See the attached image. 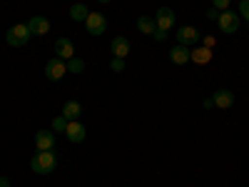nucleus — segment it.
Masks as SVG:
<instances>
[{
    "mask_svg": "<svg viewBox=\"0 0 249 187\" xmlns=\"http://www.w3.org/2000/svg\"><path fill=\"white\" fill-rule=\"evenodd\" d=\"M82 70H85V60H80V57H70V60H68V73L77 75V73H82Z\"/></svg>",
    "mask_w": 249,
    "mask_h": 187,
    "instance_id": "6ab92c4d",
    "label": "nucleus"
},
{
    "mask_svg": "<svg viewBox=\"0 0 249 187\" xmlns=\"http://www.w3.org/2000/svg\"><path fill=\"white\" fill-rule=\"evenodd\" d=\"M152 37L157 40V43H162V40H164V37H167V33H164V30H160V28H157V30L152 33Z\"/></svg>",
    "mask_w": 249,
    "mask_h": 187,
    "instance_id": "b1692460",
    "label": "nucleus"
},
{
    "mask_svg": "<svg viewBox=\"0 0 249 187\" xmlns=\"http://www.w3.org/2000/svg\"><path fill=\"white\" fill-rule=\"evenodd\" d=\"M0 187H10V180L8 177H0Z\"/></svg>",
    "mask_w": 249,
    "mask_h": 187,
    "instance_id": "bb28decb",
    "label": "nucleus"
},
{
    "mask_svg": "<svg viewBox=\"0 0 249 187\" xmlns=\"http://www.w3.org/2000/svg\"><path fill=\"white\" fill-rule=\"evenodd\" d=\"M207 18H210V20H217V18H219V10H217V8H210V10H207Z\"/></svg>",
    "mask_w": 249,
    "mask_h": 187,
    "instance_id": "393cba45",
    "label": "nucleus"
},
{
    "mask_svg": "<svg viewBox=\"0 0 249 187\" xmlns=\"http://www.w3.org/2000/svg\"><path fill=\"white\" fill-rule=\"evenodd\" d=\"M239 15H244V20L249 23V0H242L239 3Z\"/></svg>",
    "mask_w": 249,
    "mask_h": 187,
    "instance_id": "5701e85b",
    "label": "nucleus"
},
{
    "mask_svg": "<svg viewBox=\"0 0 249 187\" xmlns=\"http://www.w3.org/2000/svg\"><path fill=\"white\" fill-rule=\"evenodd\" d=\"M72 20H77V23H82V20H88V15H90V10H88V5L85 3H75V5H70V13H68Z\"/></svg>",
    "mask_w": 249,
    "mask_h": 187,
    "instance_id": "a211bd4d",
    "label": "nucleus"
},
{
    "mask_svg": "<svg viewBox=\"0 0 249 187\" xmlns=\"http://www.w3.org/2000/svg\"><path fill=\"white\" fill-rule=\"evenodd\" d=\"M97 3H110V0H97Z\"/></svg>",
    "mask_w": 249,
    "mask_h": 187,
    "instance_id": "cd10ccee",
    "label": "nucleus"
},
{
    "mask_svg": "<svg viewBox=\"0 0 249 187\" xmlns=\"http://www.w3.org/2000/svg\"><path fill=\"white\" fill-rule=\"evenodd\" d=\"M212 100H214V108L227 110V108L234 105V93H232V90H217V93L212 95Z\"/></svg>",
    "mask_w": 249,
    "mask_h": 187,
    "instance_id": "ddd939ff",
    "label": "nucleus"
},
{
    "mask_svg": "<svg viewBox=\"0 0 249 187\" xmlns=\"http://www.w3.org/2000/svg\"><path fill=\"white\" fill-rule=\"evenodd\" d=\"M45 75H48V80H53V82L62 80V77L68 75V62H65V60H60L57 55L50 57V60L45 62Z\"/></svg>",
    "mask_w": 249,
    "mask_h": 187,
    "instance_id": "20e7f679",
    "label": "nucleus"
},
{
    "mask_svg": "<svg viewBox=\"0 0 249 187\" xmlns=\"http://www.w3.org/2000/svg\"><path fill=\"white\" fill-rule=\"evenodd\" d=\"M28 28H30L33 35H48L50 33V20L43 18V15H33L28 20Z\"/></svg>",
    "mask_w": 249,
    "mask_h": 187,
    "instance_id": "9d476101",
    "label": "nucleus"
},
{
    "mask_svg": "<svg viewBox=\"0 0 249 187\" xmlns=\"http://www.w3.org/2000/svg\"><path fill=\"white\" fill-rule=\"evenodd\" d=\"M110 50H112V55L115 57H127L130 55V40L124 37V35H117V37H112V43H110Z\"/></svg>",
    "mask_w": 249,
    "mask_h": 187,
    "instance_id": "9b49d317",
    "label": "nucleus"
},
{
    "mask_svg": "<svg viewBox=\"0 0 249 187\" xmlns=\"http://www.w3.org/2000/svg\"><path fill=\"white\" fill-rule=\"evenodd\" d=\"M239 23H242V15H239V13H234V10H222V13H219V18H217L219 30H222V33H227V35L237 33V30H239Z\"/></svg>",
    "mask_w": 249,
    "mask_h": 187,
    "instance_id": "7ed1b4c3",
    "label": "nucleus"
},
{
    "mask_svg": "<svg viewBox=\"0 0 249 187\" xmlns=\"http://www.w3.org/2000/svg\"><path fill=\"white\" fill-rule=\"evenodd\" d=\"M65 135H68L70 142H82L88 132H85V125H82L80 120H70L68 128H65Z\"/></svg>",
    "mask_w": 249,
    "mask_h": 187,
    "instance_id": "1a4fd4ad",
    "label": "nucleus"
},
{
    "mask_svg": "<svg viewBox=\"0 0 249 187\" xmlns=\"http://www.w3.org/2000/svg\"><path fill=\"white\" fill-rule=\"evenodd\" d=\"M35 148H37V150H53V148H55V135H53V130H40V132L35 135Z\"/></svg>",
    "mask_w": 249,
    "mask_h": 187,
    "instance_id": "f8f14e48",
    "label": "nucleus"
},
{
    "mask_svg": "<svg viewBox=\"0 0 249 187\" xmlns=\"http://www.w3.org/2000/svg\"><path fill=\"white\" fill-rule=\"evenodd\" d=\"M62 115H65V120L70 122V120H80V115H82V105L77 100H68L65 105H62Z\"/></svg>",
    "mask_w": 249,
    "mask_h": 187,
    "instance_id": "4468645a",
    "label": "nucleus"
},
{
    "mask_svg": "<svg viewBox=\"0 0 249 187\" xmlns=\"http://www.w3.org/2000/svg\"><path fill=\"white\" fill-rule=\"evenodd\" d=\"M30 168L35 175H50L55 168H57V157L53 150H37L30 160Z\"/></svg>",
    "mask_w": 249,
    "mask_h": 187,
    "instance_id": "f257e3e1",
    "label": "nucleus"
},
{
    "mask_svg": "<svg viewBox=\"0 0 249 187\" xmlns=\"http://www.w3.org/2000/svg\"><path fill=\"white\" fill-rule=\"evenodd\" d=\"M204 48H210V50L214 48V37H212V35H207V37H204Z\"/></svg>",
    "mask_w": 249,
    "mask_h": 187,
    "instance_id": "a878e982",
    "label": "nucleus"
},
{
    "mask_svg": "<svg viewBox=\"0 0 249 187\" xmlns=\"http://www.w3.org/2000/svg\"><path fill=\"white\" fill-rule=\"evenodd\" d=\"M65 128H68L65 115H57V117L53 120V132H65Z\"/></svg>",
    "mask_w": 249,
    "mask_h": 187,
    "instance_id": "aec40b11",
    "label": "nucleus"
},
{
    "mask_svg": "<svg viewBox=\"0 0 249 187\" xmlns=\"http://www.w3.org/2000/svg\"><path fill=\"white\" fill-rule=\"evenodd\" d=\"M55 55L60 57V60H70V57H75V43L70 37H60V40H55Z\"/></svg>",
    "mask_w": 249,
    "mask_h": 187,
    "instance_id": "6e6552de",
    "label": "nucleus"
},
{
    "mask_svg": "<svg viewBox=\"0 0 249 187\" xmlns=\"http://www.w3.org/2000/svg\"><path fill=\"white\" fill-rule=\"evenodd\" d=\"M137 30L144 33V35H152L157 30V23H155V18H147V15H140L137 18Z\"/></svg>",
    "mask_w": 249,
    "mask_h": 187,
    "instance_id": "dca6fc26",
    "label": "nucleus"
},
{
    "mask_svg": "<svg viewBox=\"0 0 249 187\" xmlns=\"http://www.w3.org/2000/svg\"><path fill=\"white\" fill-rule=\"evenodd\" d=\"M175 20H177V15H175L172 8H160V10L155 13V23H157V28L164 30V33L175 25Z\"/></svg>",
    "mask_w": 249,
    "mask_h": 187,
    "instance_id": "0eeeda50",
    "label": "nucleus"
},
{
    "mask_svg": "<svg viewBox=\"0 0 249 187\" xmlns=\"http://www.w3.org/2000/svg\"><path fill=\"white\" fill-rule=\"evenodd\" d=\"M190 60L197 62V65H207V62L212 60V50L210 48H197V50L190 53Z\"/></svg>",
    "mask_w": 249,
    "mask_h": 187,
    "instance_id": "f3484780",
    "label": "nucleus"
},
{
    "mask_svg": "<svg viewBox=\"0 0 249 187\" xmlns=\"http://www.w3.org/2000/svg\"><path fill=\"white\" fill-rule=\"evenodd\" d=\"M110 70H112V73H122V70H124V60H122V57H112Z\"/></svg>",
    "mask_w": 249,
    "mask_h": 187,
    "instance_id": "412c9836",
    "label": "nucleus"
},
{
    "mask_svg": "<svg viewBox=\"0 0 249 187\" xmlns=\"http://www.w3.org/2000/svg\"><path fill=\"white\" fill-rule=\"evenodd\" d=\"M30 28L25 25V23H18V25H13V28H8V33H5V43L10 45V48H23V45H28V40H30Z\"/></svg>",
    "mask_w": 249,
    "mask_h": 187,
    "instance_id": "f03ea898",
    "label": "nucleus"
},
{
    "mask_svg": "<svg viewBox=\"0 0 249 187\" xmlns=\"http://www.w3.org/2000/svg\"><path fill=\"white\" fill-rule=\"evenodd\" d=\"M197 43H199V30L195 25H182L177 30V45L190 48V45H197Z\"/></svg>",
    "mask_w": 249,
    "mask_h": 187,
    "instance_id": "39448f33",
    "label": "nucleus"
},
{
    "mask_svg": "<svg viewBox=\"0 0 249 187\" xmlns=\"http://www.w3.org/2000/svg\"><path fill=\"white\" fill-rule=\"evenodd\" d=\"M170 60L175 62V65H184V62H190V48L175 45V48L170 50Z\"/></svg>",
    "mask_w": 249,
    "mask_h": 187,
    "instance_id": "2eb2a0df",
    "label": "nucleus"
},
{
    "mask_svg": "<svg viewBox=\"0 0 249 187\" xmlns=\"http://www.w3.org/2000/svg\"><path fill=\"white\" fill-rule=\"evenodd\" d=\"M230 3L232 0H212V8H217L222 13V10H230Z\"/></svg>",
    "mask_w": 249,
    "mask_h": 187,
    "instance_id": "4be33fe9",
    "label": "nucleus"
},
{
    "mask_svg": "<svg viewBox=\"0 0 249 187\" xmlns=\"http://www.w3.org/2000/svg\"><path fill=\"white\" fill-rule=\"evenodd\" d=\"M85 28H88L90 35H105L107 20H105V15H102V13H90L88 20H85Z\"/></svg>",
    "mask_w": 249,
    "mask_h": 187,
    "instance_id": "423d86ee",
    "label": "nucleus"
}]
</instances>
